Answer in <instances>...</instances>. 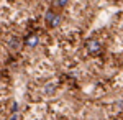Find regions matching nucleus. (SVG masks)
Instances as JSON below:
<instances>
[{
	"label": "nucleus",
	"instance_id": "0eeeda50",
	"mask_svg": "<svg viewBox=\"0 0 123 120\" xmlns=\"http://www.w3.org/2000/svg\"><path fill=\"white\" fill-rule=\"evenodd\" d=\"M67 2H69V0H57V2H56V5H57V7H64Z\"/></svg>",
	"mask_w": 123,
	"mask_h": 120
},
{
	"label": "nucleus",
	"instance_id": "f03ea898",
	"mask_svg": "<svg viewBox=\"0 0 123 120\" xmlns=\"http://www.w3.org/2000/svg\"><path fill=\"white\" fill-rule=\"evenodd\" d=\"M39 43V38L36 36V35H30L28 38H26V41H25V45L28 48H36Z\"/></svg>",
	"mask_w": 123,
	"mask_h": 120
},
{
	"label": "nucleus",
	"instance_id": "423d86ee",
	"mask_svg": "<svg viewBox=\"0 0 123 120\" xmlns=\"http://www.w3.org/2000/svg\"><path fill=\"white\" fill-rule=\"evenodd\" d=\"M53 18H54V12L49 10V12L46 13V20H48V21H53Z\"/></svg>",
	"mask_w": 123,
	"mask_h": 120
},
{
	"label": "nucleus",
	"instance_id": "1a4fd4ad",
	"mask_svg": "<svg viewBox=\"0 0 123 120\" xmlns=\"http://www.w3.org/2000/svg\"><path fill=\"white\" fill-rule=\"evenodd\" d=\"M12 120H18V115H17V113H13V117H12Z\"/></svg>",
	"mask_w": 123,
	"mask_h": 120
},
{
	"label": "nucleus",
	"instance_id": "6e6552de",
	"mask_svg": "<svg viewBox=\"0 0 123 120\" xmlns=\"http://www.w3.org/2000/svg\"><path fill=\"white\" fill-rule=\"evenodd\" d=\"M12 110H13V112L18 110V104H17V102H13V105H12Z\"/></svg>",
	"mask_w": 123,
	"mask_h": 120
},
{
	"label": "nucleus",
	"instance_id": "7ed1b4c3",
	"mask_svg": "<svg viewBox=\"0 0 123 120\" xmlns=\"http://www.w3.org/2000/svg\"><path fill=\"white\" fill-rule=\"evenodd\" d=\"M8 46L12 48V49H18V46H20V41L17 40V38H12V40H10V43H8Z\"/></svg>",
	"mask_w": 123,
	"mask_h": 120
},
{
	"label": "nucleus",
	"instance_id": "20e7f679",
	"mask_svg": "<svg viewBox=\"0 0 123 120\" xmlns=\"http://www.w3.org/2000/svg\"><path fill=\"white\" fill-rule=\"evenodd\" d=\"M54 91H56V87H54V84H48L46 87H44V94H48V95H51V94H54Z\"/></svg>",
	"mask_w": 123,
	"mask_h": 120
},
{
	"label": "nucleus",
	"instance_id": "f257e3e1",
	"mask_svg": "<svg viewBox=\"0 0 123 120\" xmlns=\"http://www.w3.org/2000/svg\"><path fill=\"white\" fill-rule=\"evenodd\" d=\"M85 48H87V51H89V53H92V54L100 53V43H98V41H95V40H89V41L85 43Z\"/></svg>",
	"mask_w": 123,
	"mask_h": 120
},
{
	"label": "nucleus",
	"instance_id": "39448f33",
	"mask_svg": "<svg viewBox=\"0 0 123 120\" xmlns=\"http://www.w3.org/2000/svg\"><path fill=\"white\" fill-rule=\"evenodd\" d=\"M59 21H61V17H59V15H54V18H53V21H51V25H53V27H57Z\"/></svg>",
	"mask_w": 123,
	"mask_h": 120
}]
</instances>
